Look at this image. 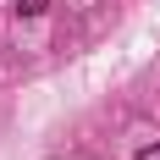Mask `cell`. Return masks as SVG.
Returning <instances> with one entry per match:
<instances>
[{"label":"cell","mask_w":160,"mask_h":160,"mask_svg":"<svg viewBox=\"0 0 160 160\" xmlns=\"http://www.w3.org/2000/svg\"><path fill=\"white\" fill-rule=\"evenodd\" d=\"M50 0H17V17H44Z\"/></svg>","instance_id":"6da1fadb"},{"label":"cell","mask_w":160,"mask_h":160,"mask_svg":"<svg viewBox=\"0 0 160 160\" xmlns=\"http://www.w3.org/2000/svg\"><path fill=\"white\" fill-rule=\"evenodd\" d=\"M132 160H160V144H144V149H138Z\"/></svg>","instance_id":"7a4b0ae2"}]
</instances>
